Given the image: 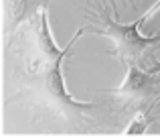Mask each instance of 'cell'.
Listing matches in <instances>:
<instances>
[{"instance_id": "cell-1", "label": "cell", "mask_w": 160, "mask_h": 138, "mask_svg": "<svg viewBox=\"0 0 160 138\" xmlns=\"http://www.w3.org/2000/svg\"><path fill=\"white\" fill-rule=\"evenodd\" d=\"M85 33H89V27L77 28L73 39L65 47H59L53 39L51 24H49V12H47V6H45L35 18H31L27 23V31L22 35L24 89L32 95V100L47 106L49 110L57 112L65 120H91L89 112L95 110V104L77 102L67 91L65 75H63V69H61L71 47Z\"/></svg>"}, {"instance_id": "cell-2", "label": "cell", "mask_w": 160, "mask_h": 138, "mask_svg": "<svg viewBox=\"0 0 160 138\" xmlns=\"http://www.w3.org/2000/svg\"><path fill=\"white\" fill-rule=\"evenodd\" d=\"M95 23H102V28L89 27V33L93 35H103L113 43V51L126 63H140L146 55H150L156 45H160V35L146 37L140 33L142 18L134 20L130 24L118 23L116 12H109L108 8L99 10V16H95Z\"/></svg>"}, {"instance_id": "cell-3", "label": "cell", "mask_w": 160, "mask_h": 138, "mask_svg": "<svg viewBox=\"0 0 160 138\" xmlns=\"http://www.w3.org/2000/svg\"><path fill=\"white\" fill-rule=\"evenodd\" d=\"M126 65H128V73H126V79L122 81V85L116 89H106V94H113L130 104H142L150 100L158 91L156 71H146L144 67H140V63Z\"/></svg>"}, {"instance_id": "cell-4", "label": "cell", "mask_w": 160, "mask_h": 138, "mask_svg": "<svg viewBox=\"0 0 160 138\" xmlns=\"http://www.w3.org/2000/svg\"><path fill=\"white\" fill-rule=\"evenodd\" d=\"M6 2V12L10 18V27L20 28L22 24H27L31 18H35L49 0H4Z\"/></svg>"}, {"instance_id": "cell-5", "label": "cell", "mask_w": 160, "mask_h": 138, "mask_svg": "<svg viewBox=\"0 0 160 138\" xmlns=\"http://www.w3.org/2000/svg\"><path fill=\"white\" fill-rule=\"evenodd\" d=\"M150 122H152V120L146 118V114H138L136 118H134V122L124 130V134H144V132L148 130Z\"/></svg>"}, {"instance_id": "cell-6", "label": "cell", "mask_w": 160, "mask_h": 138, "mask_svg": "<svg viewBox=\"0 0 160 138\" xmlns=\"http://www.w3.org/2000/svg\"><path fill=\"white\" fill-rule=\"evenodd\" d=\"M158 10H160V0H156V2H154V6H152V8H150V10H146L144 14L140 16V18H142V23H144V20H148V18H152V16L156 14Z\"/></svg>"}, {"instance_id": "cell-7", "label": "cell", "mask_w": 160, "mask_h": 138, "mask_svg": "<svg viewBox=\"0 0 160 138\" xmlns=\"http://www.w3.org/2000/svg\"><path fill=\"white\" fill-rule=\"evenodd\" d=\"M154 71H156V73L160 71V61H156V63H154Z\"/></svg>"}]
</instances>
